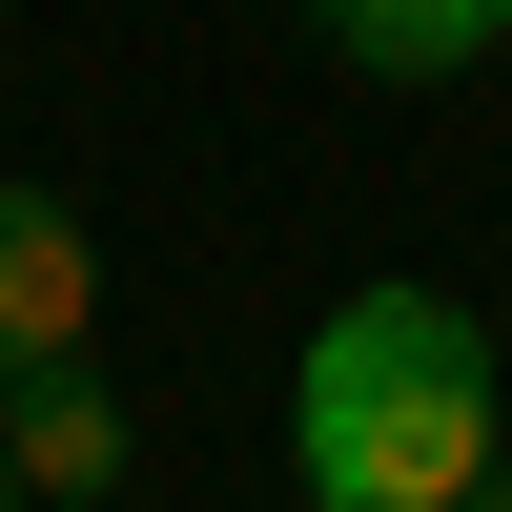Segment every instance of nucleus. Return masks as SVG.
Segmentation results:
<instances>
[{
    "label": "nucleus",
    "instance_id": "4",
    "mask_svg": "<svg viewBox=\"0 0 512 512\" xmlns=\"http://www.w3.org/2000/svg\"><path fill=\"white\" fill-rule=\"evenodd\" d=\"M308 21H328L349 82H451V62H492V0H308Z\"/></svg>",
    "mask_w": 512,
    "mask_h": 512
},
{
    "label": "nucleus",
    "instance_id": "7",
    "mask_svg": "<svg viewBox=\"0 0 512 512\" xmlns=\"http://www.w3.org/2000/svg\"><path fill=\"white\" fill-rule=\"evenodd\" d=\"M492 41H512V0H492Z\"/></svg>",
    "mask_w": 512,
    "mask_h": 512
},
{
    "label": "nucleus",
    "instance_id": "1",
    "mask_svg": "<svg viewBox=\"0 0 512 512\" xmlns=\"http://www.w3.org/2000/svg\"><path fill=\"white\" fill-rule=\"evenodd\" d=\"M287 472H308V512H472L492 492V328L451 287H349L287 369Z\"/></svg>",
    "mask_w": 512,
    "mask_h": 512
},
{
    "label": "nucleus",
    "instance_id": "3",
    "mask_svg": "<svg viewBox=\"0 0 512 512\" xmlns=\"http://www.w3.org/2000/svg\"><path fill=\"white\" fill-rule=\"evenodd\" d=\"M0 472H21L41 512L123 492V390H103V369H41V390H0Z\"/></svg>",
    "mask_w": 512,
    "mask_h": 512
},
{
    "label": "nucleus",
    "instance_id": "6",
    "mask_svg": "<svg viewBox=\"0 0 512 512\" xmlns=\"http://www.w3.org/2000/svg\"><path fill=\"white\" fill-rule=\"evenodd\" d=\"M0 512H21V472H0Z\"/></svg>",
    "mask_w": 512,
    "mask_h": 512
},
{
    "label": "nucleus",
    "instance_id": "2",
    "mask_svg": "<svg viewBox=\"0 0 512 512\" xmlns=\"http://www.w3.org/2000/svg\"><path fill=\"white\" fill-rule=\"evenodd\" d=\"M82 349H103V226L62 185H0V390H41Z\"/></svg>",
    "mask_w": 512,
    "mask_h": 512
},
{
    "label": "nucleus",
    "instance_id": "5",
    "mask_svg": "<svg viewBox=\"0 0 512 512\" xmlns=\"http://www.w3.org/2000/svg\"><path fill=\"white\" fill-rule=\"evenodd\" d=\"M472 512H512V472H492V492H472Z\"/></svg>",
    "mask_w": 512,
    "mask_h": 512
}]
</instances>
